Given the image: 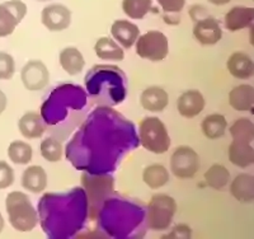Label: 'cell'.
Instances as JSON below:
<instances>
[{"label":"cell","instance_id":"41","mask_svg":"<svg viewBox=\"0 0 254 239\" xmlns=\"http://www.w3.org/2000/svg\"><path fill=\"white\" fill-rule=\"evenodd\" d=\"M40 1H49V0H40Z\"/></svg>","mask_w":254,"mask_h":239},{"label":"cell","instance_id":"1","mask_svg":"<svg viewBox=\"0 0 254 239\" xmlns=\"http://www.w3.org/2000/svg\"><path fill=\"white\" fill-rule=\"evenodd\" d=\"M135 125L110 106L95 108L66 145V158L76 169L104 174L117 168L139 147Z\"/></svg>","mask_w":254,"mask_h":239},{"label":"cell","instance_id":"28","mask_svg":"<svg viewBox=\"0 0 254 239\" xmlns=\"http://www.w3.org/2000/svg\"><path fill=\"white\" fill-rule=\"evenodd\" d=\"M201 129H202L206 138L211 139V140H216V139H220L225 135L226 129H228V121L222 115L214 113V115L205 117V120L201 124Z\"/></svg>","mask_w":254,"mask_h":239},{"label":"cell","instance_id":"2","mask_svg":"<svg viewBox=\"0 0 254 239\" xmlns=\"http://www.w3.org/2000/svg\"><path fill=\"white\" fill-rule=\"evenodd\" d=\"M88 206L87 193L80 187L63 193H46L38 204L42 231L49 238H71L87 220Z\"/></svg>","mask_w":254,"mask_h":239},{"label":"cell","instance_id":"30","mask_svg":"<svg viewBox=\"0 0 254 239\" xmlns=\"http://www.w3.org/2000/svg\"><path fill=\"white\" fill-rule=\"evenodd\" d=\"M230 179V173L224 165L214 164L205 173L206 183L214 190H222Z\"/></svg>","mask_w":254,"mask_h":239},{"label":"cell","instance_id":"33","mask_svg":"<svg viewBox=\"0 0 254 239\" xmlns=\"http://www.w3.org/2000/svg\"><path fill=\"white\" fill-rule=\"evenodd\" d=\"M230 135L233 140H242L253 143L254 125L249 118H239L230 127Z\"/></svg>","mask_w":254,"mask_h":239},{"label":"cell","instance_id":"17","mask_svg":"<svg viewBox=\"0 0 254 239\" xmlns=\"http://www.w3.org/2000/svg\"><path fill=\"white\" fill-rule=\"evenodd\" d=\"M254 19V9L252 6H234L225 15V27L231 32L248 28Z\"/></svg>","mask_w":254,"mask_h":239},{"label":"cell","instance_id":"18","mask_svg":"<svg viewBox=\"0 0 254 239\" xmlns=\"http://www.w3.org/2000/svg\"><path fill=\"white\" fill-rule=\"evenodd\" d=\"M111 33L117 42L121 43L122 47L128 50L139 38L140 29L136 24L131 23L128 20L121 19L113 22L111 27Z\"/></svg>","mask_w":254,"mask_h":239},{"label":"cell","instance_id":"34","mask_svg":"<svg viewBox=\"0 0 254 239\" xmlns=\"http://www.w3.org/2000/svg\"><path fill=\"white\" fill-rule=\"evenodd\" d=\"M41 154L46 160L59 161L64 154V148L60 141L54 138H47L41 143Z\"/></svg>","mask_w":254,"mask_h":239},{"label":"cell","instance_id":"31","mask_svg":"<svg viewBox=\"0 0 254 239\" xmlns=\"http://www.w3.org/2000/svg\"><path fill=\"white\" fill-rule=\"evenodd\" d=\"M32 147L22 140L13 141L8 148L9 159L15 164H28L32 160Z\"/></svg>","mask_w":254,"mask_h":239},{"label":"cell","instance_id":"35","mask_svg":"<svg viewBox=\"0 0 254 239\" xmlns=\"http://www.w3.org/2000/svg\"><path fill=\"white\" fill-rule=\"evenodd\" d=\"M15 73V63L12 55L0 51V79L9 80L13 78Z\"/></svg>","mask_w":254,"mask_h":239},{"label":"cell","instance_id":"32","mask_svg":"<svg viewBox=\"0 0 254 239\" xmlns=\"http://www.w3.org/2000/svg\"><path fill=\"white\" fill-rule=\"evenodd\" d=\"M151 0H122V9L127 17L132 19H142L150 12Z\"/></svg>","mask_w":254,"mask_h":239},{"label":"cell","instance_id":"25","mask_svg":"<svg viewBox=\"0 0 254 239\" xmlns=\"http://www.w3.org/2000/svg\"><path fill=\"white\" fill-rule=\"evenodd\" d=\"M231 195L240 202H252L254 199V177L242 173L234 178L230 186Z\"/></svg>","mask_w":254,"mask_h":239},{"label":"cell","instance_id":"13","mask_svg":"<svg viewBox=\"0 0 254 239\" xmlns=\"http://www.w3.org/2000/svg\"><path fill=\"white\" fill-rule=\"evenodd\" d=\"M23 85L28 90H41L50 83V73L47 67L40 60H31L20 73Z\"/></svg>","mask_w":254,"mask_h":239},{"label":"cell","instance_id":"8","mask_svg":"<svg viewBox=\"0 0 254 239\" xmlns=\"http://www.w3.org/2000/svg\"><path fill=\"white\" fill-rule=\"evenodd\" d=\"M177 211V202L173 197L158 193L151 197L146 210V225L151 231H165L172 224Z\"/></svg>","mask_w":254,"mask_h":239},{"label":"cell","instance_id":"29","mask_svg":"<svg viewBox=\"0 0 254 239\" xmlns=\"http://www.w3.org/2000/svg\"><path fill=\"white\" fill-rule=\"evenodd\" d=\"M142 179L151 190H158L169 182V173L164 165L151 164L144 169Z\"/></svg>","mask_w":254,"mask_h":239},{"label":"cell","instance_id":"11","mask_svg":"<svg viewBox=\"0 0 254 239\" xmlns=\"http://www.w3.org/2000/svg\"><path fill=\"white\" fill-rule=\"evenodd\" d=\"M81 182L85 188L84 191L87 193L88 205H93V210H94V205L97 202L99 210V204L103 202L104 197L113 191V178L107 176V173L104 174L84 173L81 176Z\"/></svg>","mask_w":254,"mask_h":239},{"label":"cell","instance_id":"37","mask_svg":"<svg viewBox=\"0 0 254 239\" xmlns=\"http://www.w3.org/2000/svg\"><path fill=\"white\" fill-rule=\"evenodd\" d=\"M165 13H179L186 4V0H156Z\"/></svg>","mask_w":254,"mask_h":239},{"label":"cell","instance_id":"16","mask_svg":"<svg viewBox=\"0 0 254 239\" xmlns=\"http://www.w3.org/2000/svg\"><path fill=\"white\" fill-rule=\"evenodd\" d=\"M177 107H178L179 115L186 118H193L198 116L205 108V98L199 90H187L178 98Z\"/></svg>","mask_w":254,"mask_h":239},{"label":"cell","instance_id":"21","mask_svg":"<svg viewBox=\"0 0 254 239\" xmlns=\"http://www.w3.org/2000/svg\"><path fill=\"white\" fill-rule=\"evenodd\" d=\"M229 160L240 168H247L254 163V150L252 143L233 140L229 147Z\"/></svg>","mask_w":254,"mask_h":239},{"label":"cell","instance_id":"39","mask_svg":"<svg viewBox=\"0 0 254 239\" xmlns=\"http://www.w3.org/2000/svg\"><path fill=\"white\" fill-rule=\"evenodd\" d=\"M208 1L214 5H225V4L230 3L231 0H208Z\"/></svg>","mask_w":254,"mask_h":239},{"label":"cell","instance_id":"40","mask_svg":"<svg viewBox=\"0 0 254 239\" xmlns=\"http://www.w3.org/2000/svg\"><path fill=\"white\" fill-rule=\"evenodd\" d=\"M4 225H5V223H4V219H3V215L0 214V233L3 232L4 229Z\"/></svg>","mask_w":254,"mask_h":239},{"label":"cell","instance_id":"4","mask_svg":"<svg viewBox=\"0 0 254 239\" xmlns=\"http://www.w3.org/2000/svg\"><path fill=\"white\" fill-rule=\"evenodd\" d=\"M87 90L104 106H116L126 97V77L113 65H94L85 77Z\"/></svg>","mask_w":254,"mask_h":239},{"label":"cell","instance_id":"22","mask_svg":"<svg viewBox=\"0 0 254 239\" xmlns=\"http://www.w3.org/2000/svg\"><path fill=\"white\" fill-rule=\"evenodd\" d=\"M18 127H19L20 134L26 139H31V140L40 139L46 130L42 116L37 112H33V111L24 113L20 117Z\"/></svg>","mask_w":254,"mask_h":239},{"label":"cell","instance_id":"26","mask_svg":"<svg viewBox=\"0 0 254 239\" xmlns=\"http://www.w3.org/2000/svg\"><path fill=\"white\" fill-rule=\"evenodd\" d=\"M60 65L69 75H78L83 72L85 67V60H84L81 52L76 47H66L60 52L59 56Z\"/></svg>","mask_w":254,"mask_h":239},{"label":"cell","instance_id":"5","mask_svg":"<svg viewBox=\"0 0 254 239\" xmlns=\"http://www.w3.org/2000/svg\"><path fill=\"white\" fill-rule=\"evenodd\" d=\"M87 104V92L79 85L64 84L52 90L41 107V115L49 125H58L66 120L70 111H80Z\"/></svg>","mask_w":254,"mask_h":239},{"label":"cell","instance_id":"27","mask_svg":"<svg viewBox=\"0 0 254 239\" xmlns=\"http://www.w3.org/2000/svg\"><path fill=\"white\" fill-rule=\"evenodd\" d=\"M94 51L99 59L111 61H122L125 59V52L117 45L115 40L110 37H102L97 41Z\"/></svg>","mask_w":254,"mask_h":239},{"label":"cell","instance_id":"10","mask_svg":"<svg viewBox=\"0 0 254 239\" xmlns=\"http://www.w3.org/2000/svg\"><path fill=\"white\" fill-rule=\"evenodd\" d=\"M199 168L198 154L190 147H179L171 158V169L181 179L192 178Z\"/></svg>","mask_w":254,"mask_h":239},{"label":"cell","instance_id":"38","mask_svg":"<svg viewBox=\"0 0 254 239\" xmlns=\"http://www.w3.org/2000/svg\"><path fill=\"white\" fill-rule=\"evenodd\" d=\"M6 103H8V101H6V95L0 90V115L5 111Z\"/></svg>","mask_w":254,"mask_h":239},{"label":"cell","instance_id":"15","mask_svg":"<svg viewBox=\"0 0 254 239\" xmlns=\"http://www.w3.org/2000/svg\"><path fill=\"white\" fill-rule=\"evenodd\" d=\"M193 36L201 45H215L222 38L219 20L212 17H206L196 22L193 27Z\"/></svg>","mask_w":254,"mask_h":239},{"label":"cell","instance_id":"3","mask_svg":"<svg viewBox=\"0 0 254 239\" xmlns=\"http://www.w3.org/2000/svg\"><path fill=\"white\" fill-rule=\"evenodd\" d=\"M98 220L102 229L110 237L139 238L145 233L146 211L131 200L113 197L102 202Z\"/></svg>","mask_w":254,"mask_h":239},{"label":"cell","instance_id":"14","mask_svg":"<svg viewBox=\"0 0 254 239\" xmlns=\"http://www.w3.org/2000/svg\"><path fill=\"white\" fill-rule=\"evenodd\" d=\"M41 20L49 31L60 32L69 28L71 22V12L63 4H51L44 8Z\"/></svg>","mask_w":254,"mask_h":239},{"label":"cell","instance_id":"9","mask_svg":"<svg viewBox=\"0 0 254 239\" xmlns=\"http://www.w3.org/2000/svg\"><path fill=\"white\" fill-rule=\"evenodd\" d=\"M136 43V54L141 59L150 61H162L168 56L169 42L167 36L160 31H149L139 36Z\"/></svg>","mask_w":254,"mask_h":239},{"label":"cell","instance_id":"7","mask_svg":"<svg viewBox=\"0 0 254 239\" xmlns=\"http://www.w3.org/2000/svg\"><path fill=\"white\" fill-rule=\"evenodd\" d=\"M139 141L154 154H164L171 148V138L165 125L158 117H146L139 125Z\"/></svg>","mask_w":254,"mask_h":239},{"label":"cell","instance_id":"36","mask_svg":"<svg viewBox=\"0 0 254 239\" xmlns=\"http://www.w3.org/2000/svg\"><path fill=\"white\" fill-rule=\"evenodd\" d=\"M14 182L13 168L4 160H0V190L10 187Z\"/></svg>","mask_w":254,"mask_h":239},{"label":"cell","instance_id":"12","mask_svg":"<svg viewBox=\"0 0 254 239\" xmlns=\"http://www.w3.org/2000/svg\"><path fill=\"white\" fill-rule=\"evenodd\" d=\"M26 14L27 5L20 0H9L0 4V37L12 35Z\"/></svg>","mask_w":254,"mask_h":239},{"label":"cell","instance_id":"20","mask_svg":"<svg viewBox=\"0 0 254 239\" xmlns=\"http://www.w3.org/2000/svg\"><path fill=\"white\" fill-rule=\"evenodd\" d=\"M229 73L237 79H249L254 74V64L249 55L244 52H234L226 63Z\"/></svg>","mask_w":254,"mask_h":239},{"label":"cell","instance_id":"19","mask_svg":"<svg viewBox=\"0 0 254 239\" xmlns=\"http://www.w3.org/2000/svg\"><path fill=\"white\" fill-rule=\"evenodd\" d=\"M140 103L146 111L162 112L169 103V95L160 86H150L141 93Z\"/></svg>","mask_w":254,"mask_h":239},{"label":"cell","instance_id":"6","mask_svg":"<svg viewBox=\"0 0 254 239\" xmlns=\"http://www.w3.org/2000/svg\"><path fill=\"white\" fill-rule=\"evenodd\" d=\"M5 208L9 222L15 231L31 232L35 229L38 223V214L26 193L19 191L9 193L5 200Z\"/></svg>","mask_w":254,"mask_h":239},{"label":"cell","instance_id":"24","mask_svg":"<svg viewBox=\"0 0 254 239\" xmlns=\"http://www.w3.org/2000/svg\"><path fill=\"white\" fill-rule=\"evenodd\" d=\"M229 103L237 111H251L254 104V89L249 84H242L229 93Z\"/></svg>","mask_w":254,"mask_h":239},{"label":"cell","instance_id":"23","mask_svg":"<svg viewBox=\"0 0 254 239\" xmlns=\"http://www.w3.org/2000/svg\"><path fill=\"white\" fill-rule=\"evenodd\" d=\"M22 186L32 193L44 192L47 187V174L41 165H31L22 174Z\"/></svg>","mask_w":254,"mask_h":239}]
</instances>
